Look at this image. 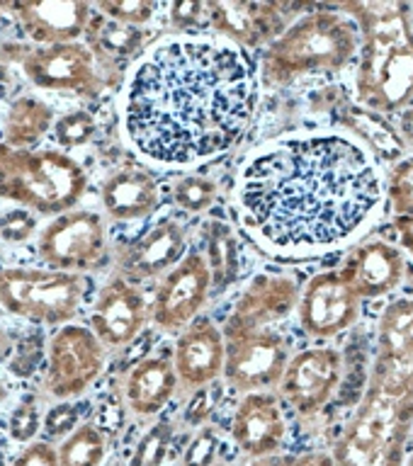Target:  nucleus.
Masks as SVG:
<instances>
[{
	"mask_svg": "<svg viewBox=\"0 0 413 466\" xmlns=\"http://www.w3.org/2000/svg\"><path fill=\"white\" fill-rule=\"evenodd\" d=\"M385 202L377 160L336 129L270 138L248 153L233 182L241 228L277 260H316L350 246Z\"/></svg>",
	"mask_w": 413,
	"mask_h": 466,
	"instance_id": "nucleus-1",
	"label": "nucleus"
},
{
	"mask_svg": "<svg viewBox=\"0 0 413 466\" xmlns=\"http://www.w3.org/2000/svg\"><path fill=\"white\" fill-rule=\"evenodd\" d=\"M258 107L246 51L214 35H170L131 64L119 93L127 144L149 163L190 167L239 146Z\"/></svg>",
	"mask_w": 413,
	"mask_h": 466,
	"instance_id": "nucleus-2",
	"label": "nucleus"
},
{
	"mask_svg": "<svg viewBox=\"0 0 413 466\" xmlns=\"http://www.w3.org/2000/svg\"><path fill=\"white\" fill-rule=\"evenodd\" d=\"M356 22V100L377 115H401L413 105V17L404 3H346L336 5Z\"/></svg>",
	"mask_w": 413,
	"mask_h": 466,
	"instance_id": "nucleus-3",
	"label": "nucleus"
},
{
	"mask_svg": "<svg viewBox=\"0 0 413 466\" xmlns=\"http://www.w3.org/2000/svg\"><path fill=\"white\" fill-rule=\"evenodd\" d=\"M357 49L360 35L348 15L336 5H312L265 46L261 78L265 86L283 87L309 73L341 71L357 56Z\"/></svg>",
	"mask_w": 413,
	"mask_h": 466,
	"instance_id": "nucleus-4",
	"label": "nucleus"
},
{
	"mask_svg": "<svg viewBox=\"0 0 413 466\" xmlns=\"http://www.w3.org/2000/svg\"><path fill=\"white\" fill-rule=\"evenodd\" d=\"M88 189L78 160L58 148H13L0 144V199L42 217L76 209Z\"/></svg>",
	"mask_w": 413,
	"mask_h": 466,
	"instance_id": "nucleus-5",
	"label": "nucleus"
},
{
	"mask_svg": "<svg viewBox=\"0 0 413 466\" xmlns=\"http://www.w3.org/2000/svg\"><path fill=\"white\" fill-rule=\"evenodd\" d=\"M83 277L51 268H0V306L13 316L66 326L83 304Z\"/></svg>",
	"mask_w": 413,
	"mask_h": 466,
	"instance_id": "nucleus-6",
	"label": "nucleus"
},
{
	"mask_svg": "<svg viewBox=\"0 0 413 466\" xmlns=\"http://www.w3.org/2000/svg\"><path fill=\"white\" fill-rule=\"evenodd\" d=\"M413 415L367 386L336 450L338 466H399Z\"/></svg>",
	"mask_w": 413,
	"mask_h": 466,
	"instance_id": "nucleus-7",
	"label": "nucleus"
},
{
	"mask_svg": "<svg viewBox=\"0 0 413 466\" xmlns=\"http://www.w3.org/2000/svg\"><path fill=\"white\" fill-rule=\"evenodd\" d=\"M3 61H15L32 86L51 93H76L95 97L102 90L100 68L86 42L29 46V44H5Z\"/></svg>",
	"mask_w": 413,
	"mask_h": 466,
	"instance_id": "nucleus-8",
	"label": "nucleus"
},
{
	"mask_svg": "<svg viewBox=\"0 0 413 466\" xmlns=\"http://www.w3.org/2000/svg\"><path fill=\"white\" fill-rule=\"evenodd\" d=\"M36 255L58 272H93L108 260V224L98 211H64L36 233Z\"/></svg>",
	"mask_w": 413,
	"mask_h": 466,
	"instance_id": "nucleus-9",
	"label": "nucleus"
},
{
	"mask_svg": "<svg viewBox=\"0 0 413 466\" xmlns=\"http://www.w3.org/2000/svg\"><path fill=\"white\" fill-rule=\"evenodd\" d=\"M367 386L413 415V299H397L382 313Z\"/></svg>",
	"mask_w": 413,
	"mask_h": 466,
	"instance_id": "nucleus-10",
	"label": "nucleus"
},
{
	"mask_svg": "<svg viewBox=\"0 0 413 466\" xmlns=\"http://www.w3.org/2000/svg\"><path fill=\"white\" fill-rule=\"evenodd\" d=\"M108 350L88 326L66 323L46 345V391L57 400L83 396L102 377Z\"/></svg>",
	"mask_w": 413,
	"mask_h": 466,
	"instance_id": "nucleus-11",
	"label": "nucleus"
},
{
	"mask_svg": "<svg viewBox=\"0 0 413 466\" xmlns=\"http://www.w3.org/2000/svg\"><path fill=\"white\" fill-rule=\"evenodd\" d=\"M290 362V340L277 330H253L226 338L224 371L222 379L232 391H268L280 384Z\"/></svg>",
	"mask_w": 413,
	"mask_h": 466,
	"instance_id": "nucleus-12",
	"label": "nucleus"
},
{
	"mask_svg": "<svg viewBox=\"0 0 413 466\" xmlns=\"http://www.w3.org/2000/svg\"><path fill=\"white\" fill-rule=\"evenodd\" d=\"M212 294V275L202 253H185L178 265L156 284L149 319L166 333H182L197 320Z\"/></svg>",
	"mask_w": 413,
	"mask_h": 466,
	"instance_id": "nucleus-13",
	"label": "nucleus"
},
{
	"mask_svg": "<svg viewBox=\"0 0 413 466\" xmlns=\"http://www.w3.org/2000/svg\"><path fill=\"white\" fill-rule=\"evenodd\" d=\"M363 311L357 297L338 269L319 272L299 291V328L314 340H334L356 326Z\"/></svg>",
	"mask_w": 413,
	"mask_h": 466,
	"instance_id": "nucleus-14",
	"label": "nucleus"
},
{
	"mask_svg": "<svg viewBox=\"0 0 413 466\" xmlns=\"http://www.w3.org/2000/svg\"><path fill=\"white\" fill-rule=\"evenodd\" d=\"M343 379V355L336 348L314 345L294 357L284 367L277 393L302 418H312L334 399Z\"/></svg>",
	"mask_w": 413,
	"mask_h": 466,
	"instance_id": "nucleus-15",
	"label": "nucleus"
},
{
	"mask_svg": "<svg viewBox=\"0 0 413 466\" xmlns=\"http://www.w3.org/2000/svg\"><path fill=\"white\" fill-rule=\"evenodd\" d=\"M299 284L294 277L283 272H261L243 287L232 311L226 316L222 333L226 338L241 333H253L275 326L280 320L297 313Z\"/></svg>",
	"mask_w": 413,
	"mask_h": 466,
	"instance_id": "nucleus-16",
	"label": "nucleus"
},
{
	"mask_svg": "<svg viewBox=\"0 0 413 466\" xmlns=\"http://www.w3.org/2000/svg\"><path fill=\"white\" fill-rule=\"evenodd\" d=\"M287 5L255 0H212L207 3V25L214 36L239 46L258 49L273 44L287 29Z\"/></svg>",
	"mask_w": 413,
	"mask_h": 466,
	"instance_id": "nucleus-17",
	"label": "nucleus"
},
{
	"mask_svg": "<svg viewBox=\"0 0 413 466\" xmlns=\"http://www.w3.org/2000/svg\"><path fill=\"white\" fill-rule=\"evenodd\" d=\"M149 320L144 291L117 275L100 289L90 309V330L105 350H122L137 340Z\"/></svg>",
	"mask_w": 413,
	"mask_h": 466,
	"instance_id": "nucleus-18",
	"label": "nucleus"
},
{
	"mask_svg": "<svg viewBox=\"0 0 413 466\" xmlns=\"http://www.w3.org/2000/svg\"><path fill=\"white\" fill-rule=\"evenodd\" d=\"M0 7L13 15L35 46L80 42L93 17V5L86 0H32L3 3Z\"/></svg>",
	"mask_w": 413,
	"mask_h": 466,
	"instance_id": "nucleus-19",
	"label": "nucleus"
},
{
	"mask_svg": "<svg viewBox=\"0 0 413 466\" xmlns=\"http://www.w3.org/2000/svg\"><path fill=\"white\" fill-rule=\"evenodd\" d=\"M185 248L188 233L182 224L163 218L117 255V272L129 282L160 279L185 258Z\"/></svg>",
	"mask_w": 413,
	"mask_h": 466,
	"instance_id": "nucleus-20",
	"label": "nucleus"
},
{
	"mask_svg": "<svg viewBox=\"0 0 413 466\" xmlns=\"http://www.w3.org/2000/svg\"><path fill=\"white\" fill-rule=\"evenodd\" d=\"M287 437V418L280 399L270 391L241 396L232 420V440L241 454L253 459L277 454Z\"/></svg>",
	"mask_w": 413,
	"mask_h": 466,
	"instance_id": "nucleus-21",
	"label": "nucleus"
},
{
	"mask_svg": "<svg viewBox=\"0 0 413 466\" xmlns=\"http://www.w3.org/2000/svg\"><path fill=\"white\" fill-rule=\"evenodd\" d=\"M226 340L222 328L212 320H192L175 340L173 367L178 384L188 391H197L202 386L214 384L224 371Z\"/></svg>",
	"mask_w": 413,
	"mask_h": 466,
	"instance_id": "nucleus-22",
	"label": "nucleus"
},
{
	"mask_svg": "<svg viewBox=\"0 0 413 466\" xmlns=\"http://www.w3.org/2000/svg\"><path fill=\"white\" fill-rule=\"evenodd\" d=\"M338 272L363 301L382 299L394 294L404 284L407 258L401 248L387 240H367L348 255V260Z\"/></svg>",
	"mask_w": 413,
	"mask_h": 466,
	"instance_id": "nucleus-23",
	"label": "nucleus"
},
{
	"mask_svg": "<svg viewBox=\"0 0 413 466\" xmlns=\"http://www.w3.org/2000/svg\"><path fill=\"white\" fill-rule=\"evenodd\" d=\"M178 386L181 384H178L173 360L146 357L139 364H134L129 374L124 377V408L137 418H153L175 399Z\"/></svg>",
	"mask_w": 413,
	"mask_h": 466,
	"instance_id": "nucleus-24",
	"label": "nucleus"
},
{
	"mask_svg": "<svg viewBox=\"0 0 413 466\" xmlns=\"http://www.w3.org/2000/svg\"><path fill=\"white\" fill-rule=\"evenodd\" d=\"M100 204L112 221H141L159 209V185L146 170L122 167L102 180Z\"/></svg>",
	"mask_w": 413,
	"mask_h": 466,
	"instance_id": "nucleus-25",
	"label": "nucleus"
},
{
	"mask_svg": "<svg viewBox=\"0 0 413 466\" xmlns=\"http://www.w3.org/2000/svg\"><path fill=\"white\" fill-rule=\"evenodd\" d=\"M146 42V32L139 27H127L115 20H108L93 10L90 25L86 29V46L93 51L98 68H119L137 56Z\"/></svg>",
	"mask_w": 413,
	"mask_h": 466,
	"instance_id": "nucleus-26",
	"label": "nucleus"
},
{
	"mask_svg": "<svg viewBox=\"0 0 413 466\" xmlns=\"http://www.w3.org/2000/svg\"><path fill=\"white\" fill-rule=\"evenodd\" d=\"M343 127L353 134L357 144L367 148L372 158L385 160V163H399L407 153V141L401 138L399 129H394L387 122L385 115H377L372 109L360 105H346L343 107Z\"/></svg>",
	"mask_w": 413,
	"mask_h": 466,
	"instance_id": "nucleus-27",
	"label": "nucleus"
},
{
	"mask_svg": "<svg viewBox=\"0 0 413 466\" xmlns=\"http://www.w3.org/2000/svg\"><path fill=\"white\" fill-rule=\"evenodd\" d=\"M57 124V112L36 95H20L7 105L3 116V144L13 148H36Z\"/></svg>",
	"mask_w": 413,
	"mask_h": 466,
	"instance_id": "nucleus-28",
	"label": "nucleus"
},
{
	"mask_svg": "<svg viewBox=\"0 0 413 466\" xmlns=\"http://www.w3.org/2000/svg\"><path fill=\"white\" fill-rule=\"evenodd\" d=\"M204 260L212 275V291H222L239 275V243L232 226L219 218H210L202 228Z\"/></svg>",
	"mask_w": 413,
	"mask_h": 466,
	"instance_id": "nucleus-29",
	"label": "nucleus"
},
{
	"mask_svg": "<svg viewBox=\"0 0 413 466\" xmlns=\"http://www.w3.org/2000/svg\"><path fill=\"white\" fill-rule=\"evenodd\" d=\"M57 451L58 466H102L109 451L108 435L98 422L86 420L61 440Z\"/></svg>",
	"mask_w": 413,
	"mask_h": 466,
	"instance_id": "nucleus-30",
	"label": "nucleus"
},
{
	"mask_svg": "<svg viewBox=\"0 0 413 466\" xmlns=\"http://www.w3.org/2000/svg\"><path fill=\"white\" fill-rule=\"evenodd\" d=\"M219 197L217 182L207 175H182L173 185V202L188 214H204Z\"/></svg>",
	"mask_w": 413,
	"mask_h": 466,
	"instance_id": "nucleus-31",
	"label": "nucleus"
},
{
	"mask_svg": "<svg viewBox=\"0 0 413 466\" xmlns=\"http://www.w3.org/2000/svg\"><path fill=\"white\" fill-rule=\"evenodd\" d=\"M175 437V425L170 420L153 422L144 435L139 437L131 451L129 466H163Z\"/></svg>",
	"mask_w": 413,
	"mask_h": 466,
	"instance_id": "nucleus-32",
	"label": "nucleus"
},
{
	"mask_svg": "<svg viewBox=\"0 0 413 466\" xmlns=\"http://www.w3.org/2000/svg\"><path fill=\"white\" fill-rule=\"evenodd\" d=\"M95 131H98V124H95L93 115L90 112H83V109H76V112H66V115L57 116V124H54V141H57L58 151H73V148H80L93 141Z\"/></svg>",
	"mask_w": 413,
	"mask_h": 466,
	"instance_id": "nucleus-33",
	"label": "nucleus"
},
{
	"mask_svg": "<svg viewBox=\"0 0 413 466\" xmlns=\"http://www.w3.org/2000/svg\"><path fill=\"white\" fill-rule=\"evenodd\" d=\"M385 195L394 217H413V156L394 163L385 180Z\"/></svg>",
	"mask_w": 413,
	"mask_h": 466,
	"instance_id": "nucleus-34",
	"label": "nucleus"
},
{
	"mask_svg": "<svg viewBox=\"0 0 413 466\" xmlns=\"http://www.w3.org/2000/svg\"><path fill=\"white\" fill-rule=\"evenodd\" d=\"M93 10L108 20L139 29H144L156 15V5L146 0H98L93 3Z\"/></svg>",
	"mask_w": 413,
	"mask_h": 466,
	"instance_id": "nucleus-35",
	"label": "nucleus"
},
{
	"mask_svg": "<svg viewBox=\"0 0 413 466\" xmlns=\"http://www.w3.org/2000/svg\"><path fill=\"white\" fill-rule=\"evenodd\" d=\"M168 20H170V27L178 29V35H200L197 29L210 27L207 25V3L175 0L168 5Z\"/></svg>",
	"mask_w": 413,
	"mask_h": 466,
	"instance_id": "nucleus-36",
	"label": "nucleus"
},
{
	"mask_svg": "<svg viewBox=\"0 0 413 466\" xmlns=\"http://www.w3.org/2000/svg\"><path fill=\"white\" fill-rule=\"evenodd\" d=\"M219 447H222V440H219L217 428H214V425H200L197 435L192 437V442H190L188 450H185L182 464L212 466L219 454Z\"/></svg>",
	"mask_w": 413,
	"mask_h": 466,
	"instance_id": "nucleus-37",
	"label": "nucleus"
},
{
	"mask_svg": "<svg viewBox=\"0 0 413 466\" xmlns=\"http://www.w3.org/2000/svg\"><path fill=\"white\" fill-rule=\"evenodd\" d=\"M36 228V221L32 211L27 209H10L0 217V240L7 246H17L32 238Z\"/></svg>",
	"mask_w": 413,
	"mask_h": 466,
	"instance_id": "nucleus-38",
	"label": "nucleus"
},
{
	"mask_svg": "<svg viewBox=\"0 0 413 466\" xmlns=\"http://www.w3.org/2000/svg\"><path fill=\"white\" fill-rule=\"evenodd\" d=\"M78 410L73 408V403L68 400H61L58 406H54L49 413L44 415V432L51 437V440H64L78 428Z\"/></svg>",
	"mask_w": 413,
	"mask_h": 466,
	"instance_id": "nucleus-39",
	"label": "nucleus"
},
{
	"mask_svg": "<svg viewBox=\"0 0 413 466\" xmlns=\"http://www.w3.org/2000/svg\"><path fill=\"white\" fill-rule=\"evenodd\" d=\"M7 425H10V437H13V440H17V442L22 444H29L35 442V435L39 432V428H42V418H39L35 406L22 403V406L15 408Z\"/></svg>",
	"mask_w": 413,
	"mask_h": 466,
	"instance_id": "nucleus-40",
	"label": "nucleus"
},
{
	"mask_svg": "<svg viewBox=\"0 0 413 466\" xmlns=\"http://www.w3.org/2000/svg\"><path fill=\"white\" fill-rule=\"evenodd\" d=\"M248 466H338L328 451H305V454H270L253 459Z\"/></svg>",
	"mask_w": 413,
	"mask_h": 466,
	"instance_id": "nucleus-41",
	"label": "nucleus"
},
{
	"mask_svg": "<svg viewBox=\"0 0 413 466\" xmlns=\"http://www.w3.org/2000/svg\"><path fill=\"white\" fill-rule=\"evenodd\" d=\"M10 466H58V451L46 440H35L17 451Z\"/></svg>",
	"mask_w": 413,
	"mask_h": 466,
	"instance_id": "nucleus-42",
	"label": "nucleus"
},
{
	"mask_svg": "<svg viewBox=\"0 0 413 466\" xmlns=\"http://www.w3.org/2000/svg\"><path fill=\"white\" fill-rule=\"evenodd\" d=\"M219 400V389L217 384H210V386H202V389H197L192 391V400H190L188 410H185V420H190L192 425H204L207 420V415L214 410Z\"/></svg>",
	"mask_w": 413,
	"mask_h": 466,
	"instance_id": "nucleus-43",
	"label": "nucleus"
},
{
	"mask_svg": "<svg viewBox=\"0 0 413 466\" xmlns=\"http://www.w3.org/2000/svg\"><path fill=\"white\" fill-rule=\"evenodd\" d=\"M394 228L399 233L401 250L413 258V217H394Z\"/></svg>",
	"mask_w": 413,
	"mask_h": 466,
	"instance_id": "nucleus-44",
	"label": "nucleus"
},
{
	"mask_svg": "<svg viewBox=\"0 0 413 466\" xmlns=\"http://www.w3.org/2000/svg\"><path fill=\"white\" fill-rule=\"evenodd\" d=\"M399 134H401V138H404V141H407V138H408V141H413V105L401 112Z\"/></svg>",
	"mask_w": 413,
	"mask_h": 466,
	"instance_id": "nucleus-45",
	"label": "nucleus"
},
{
	"mask_svg": "<svg viewBox=\"0 0 413 466\" xmlns=\"http://www.w3.org/2000/svg\"><path fill=\"white\" fill-rule=\"evenodd\" d=\"M7 78H10V73H7V61H3V56H0V83H5Z\"/></svg>",
	"mask_w": 413,
	"mask_h": 466,
	"instance_id": "nucleus-46",
	"label": "nucleus"
},
{
	"mask_svg": "<svg viewBox=\"0 0 413 466\" xmlns=\"http://www.w3.org/2000/svg\"><path fill=\"white\" fill-rule=\"evenodd\" d=\"M5 25V13H3V7H0V27Z\"/></svg>",
	"mask_w": 413,
	"mask_h": 466,
	"instance_id": "nucleus-47",
	"label": "nucleus"
},
{
	"mask_svg": "<svg viewBox=\"0 0 413 466\" xmlns=\"http://www.w3.org/2000/svg\"><path fill=\"white\" fill-rule=\"evenodd\" d=\"M0 466H5V461H3V454H0Z\"/></svg>",
	"mask_w": 413,
	"mask_h": 466,
	"instance_id": "nucleus-48",
	"label": "nucleus"
}]
</instances>
